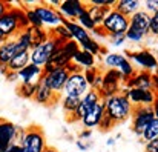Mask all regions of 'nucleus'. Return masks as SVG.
<instances>
[{"mask_svg": "<svg viewBox=\"0 0 158 152\" xmlns=\"http://www.w3.org/2000/svg\"><path fill=\"white\" fill-rule=\"evenodd\" d=\"M140 8H141L140 0H118V2H115V6H114V9L117 12H120L121 15H124L127 19L132 14H135L137 11H140Z\"/></svg>", "mask_w": 158, "mask_h": 152, "instance_id": "obj_21", "label": "nucleus"}, {"mask_svg": "<svg viewBox=\"0 0 158 152\" xmlns=\"http://www.w3.org/2000/svg\"><path fill=\"white\" fill-rule=\"evenodd\" d=\"M11 5H12V3H6V2H2V0H0V17L11 8Z\"/></svg>", "mask_w": 158, "mask_h": 152, "instance_id": "obj_45", "label": "nucleus"}, {"mask_svg": "<svg viewBox=\"0 0 158 152\" xmlns=\"http://www.w3.org/2000/svg\"><path fill=\"white\" fill-rule=\"evenodd\" d=\"M19 32L20 29H19V22L15 17L14 5H11V8L0 17V42L3 43L9 39H14Z\"/></svg>", "mask_w": 158, "mask_h": 152, "instance_id": "obj_8", "label": "nucleus"}, {"mask_svg": "<svg viewBox=\"0 0 158 152\" xmlns=\"http://www.w3.org/2000/svg\"><path fill=\"white\" fill-rule=\"evenodd\" d=\"M83 29H86V31H94V28H95V25H94V22L91 20V17L88 15V12H86V9L78 15V19L75 20Z\"/></svg>", "mask_w": 158, "mask_h": 152, "instance_id": "obj_35", "label": "nucleus"}, {"mask_svg": "<svg viewBox=\"0 0 158 152\" xmlns=\"http://www.w3.org/2000/svg\"><path fill=\"white\" fill-rule=\"evenodd\" d=\"M106 32V36H124L129 28V19L117 12L114 8L107 12L103 23L100 25Z\"/></svg>", "mask_w": 158, "mask_h": 152, "instance_id": "obj_5", "label": "nucleus"}, {"mask_svg": "<svg viewBox=\"0 0 158 152\" xmlns=\"http://www.w3.org/2000/svg\"><path fill=\"white\" fill-rule=\"evenodd\" d=\"M92 34H95L97 37H102V39L107 37V36H106V32L103 31V28H102V26H95V28H94V31H92Z\"/></svg>", "mask_w": 158, "mask_h": 152, "instance_id": "obj_44", "label": "nucleus"}, {"mask_svg": "<svg viewBox=\"0 0 158 152\" xmlns=\"http://www.w3.org/2000/svg\"><path fill=\"white\" fill-rule=\"evenodd\" d=\"M43 152H58L57 149H54V148H45V151Z\"/></svg>", "mask_w": 158, "mask_h": 152, "instance_id": "obj_51", "label": "nucleus"}, {"mask_svg": "<svg viewBox=\"0 0 158 152\" xmlns=\"http://www.w3.org/2000/svg\"><path fill=\"white\" fill-rule=\"evenodd\" d=\"M107 37H109V40H110V43H112L114 46H121V45L126 42L124 36H107Z\"/></svg>", "mask_w": 158, "mask_h": 152, "instance_id": "obj_41", "label": "nucleus"}, {"mask_svg": "<svg viewBox=\"0 0 158 152\" xmlns=\"http://www.w3.org/2000/svg\"><path fill=\"white\" fill-rule=\"evenodd\" d=\"M0 43H2V42H0Z\"/></svg>", "mask_w": 158, "mask_h": 152, "instance_id": "obj_53", "label": "nucleus"}, {"mask_svg": "<svg viewBox=\"0 0 158 152\" xmlns=\"http://www.w3.org/2000/svg\"><path fill=\"white\" fill-rule=\"evenodd\" d=\"M61 104H63V109H64V111L68 112V115H69V114H72V112L77 109V106L80 104V99L64 95V97L61 99Z\"/></svg>", "mask_w": 158, "mask_h": 152, "instance_id": "obj_34", "label": "nucleus"}, {"mask_svg": "<svg viewBox=\"0 0 158 152\" xmlns=\"http://www.w3.org/2000/svg\"><path fill=\"white\" fill-rule=\"evenodd\" d=\"M75 145H77V148L80 149V151H88L89 149V145H85L83 141H80V140H77L75 141Z\"/></svg>", "mask_w": 158, "mask_h": 152, "instance_id": "obj_48", "label": "nucleus"}, {"mask_svg": "<svg viewBox=\"0 0 158 152\" xmlns=\"http://www.w3.org/2000/svg\"><path fill=\"white\" fill-rule=\"evenodd\" d=\"M100 101H102V97H100L98 91H95V89H89V91L80 99V104L77 106V109H75L72 114L68 115L69 121H72V123H75V121H81L83 117L86 115V112H88L89 109H92V108H94L97 103H100Z\"/></svg>", "mask_w": 158, "mask_h": 152, "instance_id": "obj_9", "label": "nucleus"}, {"mask_svg": "<svg viewBox=\"0 0 158 152\" xmlns=\"http://www.w3.org/2000/svg\"><path fill=\"white\" fill-rule=\"evenodd\" d=\"M6 72H8V68H6V66H3V65H0V74H2V75H5Z\"/></svg>", "mask_w": 158, "mask_h": 152, "instance_id": "obj_50", "label": "nucleus"}, {"mask_svg": "<svg viewBox=\"0 0 158 152\" xmlns=\"http://www.w3.org/2000/svg\"><path fill=\"white\" fill-rule=\"evenodd\" d=\"M112 8H103V6H94V5H86V12L91 17V20L94 22L95 26H100L105 20V17L107 15V12Z\"/></svg>", "mask_w": 158, "mask_h": 152, "instance_id": "obj_25", "label": "nucleus"}, {"mask_svg": "<svg viewBox=\"0 0 158 152\" xmlns=\"http://www.w3.org/2000/svg\"><path fill=\"white\" fill-rule=\"evenodd\" d=\"M105 104V114L117 125V123H123L126 121L134 111V106L129 103V100L123 95V94H117L112 95L106 100H102Z\"/></svg>", "mask_w": 158, "mask_h": 152, "instance_id": "obj_1", "label": "nucleus"}, {"mask_svg": "<svg viewBox=\"0 0 158 152\" xmlns=\"http://www.w3.org/2000/svg\"><path fill=\"white\" fill-rule=\"evenodd\" d=\"M149 34L154 37L158 36V14H152L149 19Z\"/></svg>", "mask_w": 158, "mask_h": 152, "instance_id": "obj_38", "label": "nucleus"}, {"mask_svg": "<svg viewBox=\"0 0 158 152\" xmlns=\"http://www.w3.org/2000/svg\"><path fill=\"white\" fill-rule=\"evenodd\" d=\"M126 57L123 54H118V52H109L105 57V66L107 69H118V66L121 65V61L124 60Z\"/></svg>", "mask_w": 158, "mask_h": 152, "instance_id": "obj_30", "label": "nucleus"}, {"mask_svg": "<svg viewBox=\"0 0 158 152\" xmlns=\"http://www.w3.org/2000/svg\"><path fill=\"white\" fill-rule=\"evenodd\" d=\"M32 8H34L35 14L39 15V20L42 22V25H45L48 28H54V26L61 25L63 17H61V14L58 12L57 8H52V6H49L46 3H40V5H35Z\"/></svg>", "mask_w": 158, "mask_h": 152, "instance_id": "obj_13", "label": "nucleus"}, {"mask_svg": "<svg viewBox=\"0 0 158 152\" xmlns=\"http://www.w3.org/2000/svg\"><path fill=\"white\" fill-rule=\"evenodd\" d=\"M103 115H105V104H103V101H100V103H97L92 109H89V111L86 112V115L83 117L81 123H83L85 129L92 131L94 128H97Z\"/></svg>", "mask_w": 158, "mask_h": 152, "instance_id": "obj_18", "label": "nucleus"}, {"mask_svg": "<svg viewBox=\"0 0 158 152\" xmlns=\"http://www.w3.org/2000/svg\"><path fill=\"white\" fill-rule=\"evenodd\" d=\"M5 77H6L8 82H17V80H19V74H17V72H12V71H8V72L5 74Z\"/></svg>", "mask_w": 158, "mask_h": 152, "instance_id": "obj_43", "label": "nucleus"}, {"mask_svg": "<svg viewBox=\"0 0 158 152\" xmlns=\"http://www.w3.org/2000/svg\"><path fill=\"white\" fill-rule=\"evenodd\" d=\"M135 71H137V69H135V66L131 63L129 58H124V60L121 61V65L118 66V72H120L121 77H123V85L135 74Z\"/></svg>", "mask_w": 158, "mask_h": 152, "instance_id": "obj_29", "label": "nucleus"}, {"mask_svg": "<svg viewBox=\"0 0 158 152\" xmlns=\"http://www.w3.org/2000/svg\"><path fill=\"white\" fill-rule=\"evenodd\" d=\"M121 88H123V77L118 72V69H106L102 72V86L98 89L102 100L120 94Z\"/></svg>", "mask_w": 158, "mask_h": 152, "instance_id": "obj_3", "label": "nucleus"}, {"mask_svg": "<svg viewBox=\"0 0 158 152\" xmlns=\"http://www.w3.org/2000/svg\"><path fill=\"white\" fill-rule=\"evenodd\" d=\"M124 39H126V40H129V42H135V43H138V42H143L146 37H144L143 34H140V32L132 31V29H129V28H127V31L124 32Z\"/></svg>", "mask_w": 158, "mask_h": 152, "instance_id": "obj_36", "label": "nucleus"}, {"mask_svg": "<svg viewBox=\"0 0 158 152\" xmlns=\"http://www.w3.org/2000/svg\"><path fill=\"white\" fill-rule=\"evenodd\" d=\"M88 91H89V86H88V83H86L85 77H83V72L69 74V77H68V80L64 83V88H63L64 95L81 99Z\"/></svg>", "mask_w": 158, "mask_h": 152, "instance_id": "obj_12", "label": "nucleus"}, {"mask_svg": "<svg viewBox=\"0 0 158 152\" xmlns=\"http://www.w3.org/2000/svg\"><path fill=\"white\" fill-rule=\"evenodd\" d=\"M35 89H37V83H22L17 88V94L22 99H34Z\"/></svg>", "mask_w": 158, "mask_h": 152, "instance_id": "obj_32", "label": "nucleus"}, {"mask_svg": "<svg viewBox=\"0 0 158 152\" xmlns=\"http://www.w3.org/2000/svg\"><path fill=\"white\" fill-rule=\"evenodd\" d=\"M83 77H85L89 89H95V91L100 89V86H102V71L97 65L92 66V68L83 69Z\"/></svg>", "mask_w": 158, "mask_h": 152, "instance_id": "obj_22", "label": "nucleus"}, {"mask_svg": "<svg viewBox=\"0 0 158 152\" xmlns=\"http://www.w3.org/2000/svg\"><path fill=\"white\" fill-rule=\"evenodd\" d=\"M144 6H146L144 11H146L149 15L158 14V2L157 0H146V2H144Z\"/></svg>", "mask_w": 158, "mask_h": 152, "instance_id": "obj_39", "label": "nucleus"}, {"mask_svg": "<svg viewBox=\"0 0 158 152\" xmlns=\"http://www.w3.org/2000/svg\"><path fill=\"white\" fill-rule=\"evenodd\" d=\"M91 135H92V131H89V129H83V131L80 132L78 137H80V141H81V140H88Z\"/></svg>", "mask_w": 158, "mask_h": 152, "instance_id": "obj_46", "label": "nucleus"}, {"mask_svg": "<svg viewBox=\"0 0 158 152\" xmlns=\"http://www.w3.org/2000/svg\"><path fill=\"white\" fill-rule=\"evenodd\" d=\"M17 54L15 49V40L9 39L3 43H0V65L8 66V63L11 61V58Z\"/></svg>", "mask_w": 158, "mask_h": 152, "instance_id": "obj_24", "label": "nucleus"}, {"mask_svg": "<svg viewBox=\"0 0 158 152\" xmlns=\"http://www.w3.org/2000/svg\"><path fill=\"white\" fill-rule=\"evenodd\" d=\"M98 54H102V55H107V54H109V51H107V48H105V46H102V48H100V52H98Z\"/></svg>", "mask_w": 158, "mask_h": 152, "instance_id": "obj_49", "label": "nucleus"}, {"mask_svg": "<svg viewBox=\"0 0 158 152\" xmlns=\"http://www.w3.org/2000/svg\"><path fill=\"white\" fill-rule=\"evenodd\" d=\"M6 152H25V151H23V148H22L20 145H17V143H15V145H12V146H11Z\"/></svg>", "mask_w": 158, "mask_h": 152, "instance_id": "obj_47", "label": "nucleus"}, {"mask_svg": "<svg viewBox=\"0 0 158 152\" xmlns=\"http://www.w3.org/2000/svg\"><path fill=\"white\" fill-rule=\"evenodd\" d=\"M132 131L141 137L144 129L157 117V103L154 106H135L132 111Z\"/></svg>", "mask_w": 158, "mask_h": 152, "instance_id": "obj_4", "label": "nucleus"}, {"mask_svg": "<svg viewBox=\"0 0 158 152\" xmlns=\"http://www.w3.org/2000/svg\"><path fill=\"white\" fill-rule=\"evenodd\" d=\"M144 152H158V140L148 141L146 143V148H144Z\"/></svg>", "mask_w": 158, "mask_h": 152, "instance_id": "obj_42", "label": "nucleus"}, {"mask_svg": "<svg viewBox=\"0 0 158 152\" xmlns=\"http://www.w3.org/2000/svg\"><path fill=\"white\" fill-rule=\"evenodd\" d=\"M129 103L135 106H154L157 103V92L155 91H143V89H135V88H121V92Z\"/></svg>", "mask_w": 158, "mask_h": 152, "instance_id": "obj_7", "label": "nucleus"}, {"mask_svg": "<svg viewBox=\"0 0 158 152\" xmlns=\"http://www.w3.org/2000/svg\"><path fill=\"white\" fill-rule=\"evenodd\" d=\"M124 57L129 58L132 65L135 63L137 66H140V71H149V72H152V71L157 69V65H158L157 57L149 49H140V51H134V52L126 51Z\"/></svg>", "mask_w": 158, "mask_h": 152, "instance_id": "obj_11", "label": "nucleus"}, {"mask_svg": "<svg viewBox=\"0 0 158 152\" xmlns=\"http://www.w3.org/2000/svg\"><path fill=\"white\" fill-rule=\"evenodd\" d=\"M29 63V51H25V52H17L11 61L8 63V71H12V72H19L22 71L26 65Z\"/></svg>", "mask_w": 158, "mask_h": 152, "instance_id": "obj_26", "label": "nucleus"}, {"mask_svg": "<svg viewBox=\"0 0 158 152\" xmlns=\"http://www.w3.org/2000/svg\"><path fill=\"white\" fill-rule=\"evenodd\" d=\"M114 143H115V138H109L107 140V146H112Z\"/></svg>", "mask_w": 158, "mask_h": 152, "instance_id": "obj_52", "label": "nucleus"}, {"mask_svg": "<svg viewBox=\"0 0 158 152\" xmlns=\"http://www.w3.org/2000/svg\"><path fill=\"white\" fill-rule=\"evenodd\" d=\"M23 129L17 128L14 123L0 118V152H6L12 145H15Z\"/></svg>", "mask_w": 158, "mask_h": 152, "instance_id": "obj_14", "label": "nucleus"}, {"mask_svg": "<svg viewBox=\"0 0 158 152\" xmlns=\"http://www.w3.org/2000/svg\"><path fill=\"white\" fill-rule=\"evenodd\" d=\"M17 74H19V78L22 80V83H39L40 78H42V75H43V69L40 66H35L32 63H28Z\"/></svg>", "mask_w": 158, "mask_h": 152, "instance_id": "obj_20", "label": "nucleus"}, {"mask_svg": "<svg viewBox=\"0 0 158 152\" xmlns=\"http://www.w3.org/2000/svg\"><path fill=\"white\" fill-rule=\"evenodd\" d=\"M34 100L37 103H40V104H45V106H52L58 100V94H54L45 83L39 82L35 94H34Z\"/></svg>", "mask_w": 158, "mask_h": 152, "instance_id": "obj_19", "label": "nucleus"}, {"mask_svg": "<svg viewBox=\"0 0 158 152\" xmlns=\"http://www.w3.org/2000/svg\"><path fill=\"white\" fill-rule=\"evenodd\" d=\"M71 61L75 63L77 66H80L81 69H88V68L95 66V63H97V57H94L92 54H89V52H86V51L78 49L77 52H75V55L72 57Z\"/></svg>", "mask_w": 158, "mask_h": 152, "instance_id": "obj_23", "label": "nucleus"}, {"mask_svg": "<svg viewBox=\"0 0 158 152\" xmlns=\"http://www.w3.org/2000/svg\"><path fill=\"white\" fill-rule=\"evenodd\" d=\"M57 9L63 19L75 22L78 19V15L86 9V3H83L80 0H61Z\"/></svg>", "mask_w": 158, "mask_h": 152, "instance_id": "obj_16", "label": "nucleus"}, {"mask_svg": "<svg viewBox=\"0 0 158 152\" xmlns=\"http://www.w3.org/2000/svg\"><path fill=\"white\" fill-rule=\"evenodd\" d=\"M123 86L157 92V75L154 72H149V71H135V74Z\"/></svg>", "mask_w": 158, "mask_h": 152, "instance_id": "obj_10", "label": "nucleus"}, {"mask_svg": "<svg viewBox=\"0 0 158 152\" xmlns=\"http://www.w3.org/2000/svg\"><path fill=\"white\" fill-rule=\"evenodd\" d=\"M15 49L17 52H25V51H31L32 49V43H31V37L26 31H20L15 37Z\"/></svg>", "mask_w": 158, "mask_h": 152, "instance_id": "obj_28", "label": "nucleus"}, {"mask_svg": "<svg viewBox=\"0 0 158 152\" xmlns=\"http://www.w3.org/2000/svg\"><path fill=\"white\" fill-rule=\"evenodd\" d=\"M20 146L25 152H43L46 148L45 134L39 126H29L20 132Z\"/></svg>", "mask_w": 158, "mask_h": 152, "instance_id": "obj_2", "label": "nucleus"}, {"mask_svg": "<svg viewBox=\"0 0 158 152\" xmlns=\"http://www.w3.org/2000/svg\"><path fill=\"white\" fill-rule=\"evenodd\" d=\"M58 46L60 45L54 39L49 37L46 42H43L42 45H39V46H35V48H32V49L29 51V63L43 68L49 61V58L52 57V54L55 52V49Z\"/></svg>", "mask_w": 158, "mask_h": 152, "instance_id": "obj_6", "label": "nucleus"}, {"mask_svg": "<svg viewBox=\"0 0 158 152\" xmlns=\"http://www.w3.org/2000/svg\"><path fill=\"white\" fill-rule=\"evenodd\" d=\"M68 77H69L68 71L64 68H61V69H54L51 72L43 74L42 78H40V82L45 83L54 94H58L60 95L63 92V88H64V83H66Z\"/></svg>", "mask_w": 158, "mask_h": 152, "instance_id": "obj_15", "label": "nucleus"}, {"mask_svg": "<svg viewBox=\"0 0 158 152\" xmlns=\"http://www.w3.org/2000/svg\"><path fill=\"white\" fill-rule=\"evenodd\" d=\"M89 5L103 6V8H114V6H115V0H91Z\"/></svg>", "mask_w": 158, "mask_h": 152, "instance_id": "obj_40", "label": "nucleus"}, {"mask_svg": "<svg viewBox=\"0 0 158 152\" xmlns=\"http://www.w3.org/2000/svg\"><path fill=\"white\" fill-rule=\"evenodd\" d=\"M114 126H115V123H114V121H112V120L105 114V115L102 117V120H100V123H98L97 128H98L100 131H103V132H107V131H110Z\"/></svg>", "mask_w": 158, "mask_h": 152, "instance_id": "obj_37", "label": "nucleus"}, {"mask_svg": "<svg viewBox=\"0 0 158 152\" xmlns=\"http://www.w3.org/2000/svg\"><path fill=\"white\" fill-rule=\"evenodd\" d=\"M58 49L60 52L64 55V57H68L69 60H72V57L75 55V52L80 49V46L74 42V40H68V42H64L61 46H58Z\"/></svg>", "mask_w": 158, "mask_h": 152, "instance_id": "obj_33", "label": "nucleus"}, {"mask_svg": "<svg viewBox=\"0 0 158 152\" xmlns=\"http://www.w3.org/2000/svg\"><path fill=\"white\" fill-rule=\"evenodd\" d=\"M146 141H154V140H158V117H155L151 125L144 129L143 135H141Z\"/></svg>", "mask_w": 158, "mask_h": 152, "instance_id": "obj_31", "label": "nucleus"}, {"mask_svg": "<svg viewBox=\"0 0 158 152\" xmlns=\"http://www.w3.org/2000/svg\"><path fill=\"white\" fill-rule=\"evenodd\" d=\"M149 19H151V15L144 9L137 11L135 14H132L129 17V29L137 31L146 37L149 34Z\"/></svg>", "mask_w": 158, "mask_h": 152, "instance_id": "obj_17", "label": "nucleus"}, {"mask_svg": "<svg viewBox=\"0 0 158 152\" xmlns=\"http://www.w3.org/2000/svg\"><path fill=\"white\" fill-rule=\"evenodd\" d=\"M28 34H29V37H31V43H32V48H35V46H39V45H42L43 42H46L48 39H49V34H48V29L46 28H26L25 29Z\"/></svg>", "mask_w": 158, "mask_h": 152, "instance_id": "obj_27", "label": "nucleus"}]
</instances>
